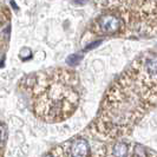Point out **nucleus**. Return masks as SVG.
<instances>
[{"label": "nucleus", "mask_w": 157, "mask_h": 157, "mask_svg": "<svg viewBox=\"0 0 157 157\" xmlns=\"http://www.w3.org/2000/svg\"><path fill=\"white\" fill-rule=\"evenodd\" d=\"M32 110L47 123L63 122L73 115L80 102L79 78L75 71L48 69L24 79Z\"/></svg>", "instance_id": "obj_2"}, {"label": "nucleus", "mask_w": 157, "mask_h": 157, "mask_svg": "<svg viewBox=\"0 0 157 157\" xmlns=\"http://www.w3.org/2000/svg\"><path fill=\"white\" fill-rule=\"evenodd\" d=\"M67 154L70 157H91V155H92L90 143L84 137L76 138L72 142L69 147Z\"/></svg>", "instance_id": "obj_4"}, {"label": "nucleus", "mask_w": 157, "mask_h": 157, "mask_svg": "<svg viewBox=\"0 0 157 157\" xmlns=\"http://www.w3.org/2000/svg\"><path fill=\"white\" fill-rule=\"evenodd\" d=\"M157 104V53L138 57L106 92L92 125L105 141L129 135L144 115Z\"/></svg>", "instance_id": "obj_1"}, {"label": "nucleus", "mask_w": 157, "mask_h": 157, "mask_svg": "<svg viewBox=\"0 0 157 157\" xmlns=\"http://www.w3.org/2000/svg\"><path fill=\"white\" fill-rule=\"evenodd\" d=\"M11 19V12L7 6L0 4V52L6 45L8 34V24Z\"/></svg>", "instance_id": "obj_5"}, {"label": "nucleus", "mask_w": 157, "mask_h": 157, "mask_svg": "<svg viewBox=\"0 0 157 157\" xmlns=\"http://www.w3.org/2000/svg\"><path fill=\"white\" fill-rule=\"evenodd\" d=\"M90 33L98 37H115L128 34L124 18L116 11H101L90 25Z\"/></svg>", "instance_id": "obj_3"}]
</instances>
